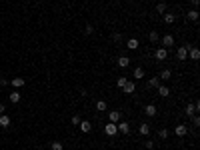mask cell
I'll return each instance as SVG.
<instances>
[{"label":"cell","instance_id":"obj_25","mask_svg":"<svg viewBox=\"0 0 200 150\" xmlns=\"http://www.w3.org/2000/svg\"><path fill=\"white\" fill-rule=\"evenodd\" d=\"M148 40H150V42H158V40H160L158 32H156V30H152V32L148 34Z\"/></svg>","mask_w":200,"mask_h":150},{"label":"cell","instance_id":"obj_10","mask_svg":"<svg viewBox=\"0 0 200 150\" xmlns=\"http://www.w3.org/2000/svg\"><path fill=\"white\" fill-rule=\"evenodd\" d=\"M108 122H120V112L118 110H112V112H108Z\"/></svg>","mask_w":200,"mask_h":150},{"label":"cell","instance_id":"obj_27","mask_svg":"<svg viewBox=\"0 0 200 150\" xmlns=\"http://www.w3.org/2000/svg\"><path fill=\"white\" fill-rule=\"evenodd\" d=\"M188 20L196 22V20H198V10H190V12H188Z\"/></svg>","mask_w":200,"mask_h":150},{"label":"cell","instance_id":"obj_35","mask_svg":"<svg viewBox=\"0 0 200 150\" xmlns=\"http://www.w3.org/2000/svg\"><path fill=\"white\" fill-rule=\"evenodd\" d=\"M146 148H148V150L154 148V142H152V140H146Z\"/></svg>","mask_w":200,"mask_h":150},{"label":"cell","instance_id":"obj_24","mask_svg":"<svg viewBox=\"0 0 200 150\" xmlns=\"http://www.w3.org/2000/svg\"><path fill=\"white\" fill-rule=\"evenodd\" d=\"M148 86H154V88H158V86H160V78H158V76H152V78L148 80Z\"/></svg>","mask_w":200,"mask_h":150},{"label":"cell","instance_id":"obj_14","mask_svg":"<svg viewBox=\"0 0 200 150\" xmlns=\"http://www.w3.org/2000/svg\"><path fill=\"white\" fill-rule=\"evenodd\" d=\"M196 110H198V106H196V104H188V106H186V110H184V112H186V116H188V118H192V116H194V112H196Z\"/></svg>","mask_w":200,"mask_h":150},{"label":"cell","instance_id":"obj_18","mask_svg":"<svg viewBox=\"0 0 200 150\" xmlns=\"http://www.w3.org/2000/svg\"><path fill=\"white\" fill-rule=\"evenodd\" d=\"M174 20H176V14H172V12H164V22H166V24H172Z\"/></svg>","mask_w":200,"mask_h":150},{"label":"cell","instance_id":"obj_1","mask_svg":"<svg viewBox=\"0 0 200 150\" xmlns=\"http://www.w3.org/2000/svg\"><path fill=\"white\" fill-rule=\"evenodd\" d=\"M192 46L186 44V46H180L178 50H176V58L178 60H188V50H190Z\"/></svg>","mask_w":200,"mask_h":150},{"label":"cell","instance_id":"obj_32","mask_svg":"<svg viewBox=\"0 0 200 150\" xmlns=\"http://www.w3.org/2000/svg\"><path fill=\"white\" fill-rule=\"evenodd\" d=\"M92 32H94V28H92V26H90V24H88V26H86V28H84V34H92Z\"/></svg>","mask_w":200,"mask_h":150},{"label":"cell","instance_id":"obj_13","mask_svg":"<svg viewBox=\"0 0 200 150\" xmlns=\"http://www.w3.org/2000/svg\"><path fill=\"white\" fill-rule=\"evenodd\" d=\"M118 66L120 68H128V66H130V58H128V56H120L118 58Z\"/></svg>","mask_w":200,"mask_h":150},{"label":"cell","instance_id":"obj_23","mask_svg":"<svg viewBox=\"0 0 200 150\" xmlns=\"http://www.w3.org/2000/svg\"><path fill=\"white\" fill-rule=\"evenodd\" d=\"M140 134H142V136H148V134H150V126H148V124H140Z\"/></svg>","mask_w":200,"mask_h":150},{"label":"cell","instance_id":"obj_16","mask_svg":"<svg viewBox=\"0 0 200 150\" xmlns=\"http://www.w3.org/2000/svg\"><path fill=\"white\" fill-rule=\"evenodd\" d=\"M188 56H190V60H198L200 58V50L198 48H190V50H188Z\"/></svg>","mask_w":200,"mask_h":150},{"label":"cell","instance_id":"obj_30","mask_svg":"<svg viewBox=\"0 0 200 150\" xmlns=\"http://www.w3.org/2000/svg\"><path fill=\"white\" fill-rule=\"evenodd\" d=\"M168 134H170V132H168V130H166V128H162V130H160V132H158V136H160V138H162V140H166V138H168Z\"/></svg>","mask_w":200,"mask_h":150},{"label":"cell","instance_id":"obj_9","mask_svg":"<svg viewBox=\"0 0 200 150\" xmlns=\"http://www.w3.org/2000/svg\"><path fill=\"white\" fill-rule=\"evenodd\" d=\"M154 56L158 60H166V56H168V50L166 48H156V52H154Z\"/></svg>","mask_w":200,"mask_h":150},{"label":"cell","instance_id":"obj_22","mask_svg":"<svg viewBox=\"0 0 200 150\" xmlns=\"http://www.w3.org/2000/svg\"><path fill=\"white\" fill-rule=\"evenodd\" d=\"M10 102H12V104H18L20 102V92H10Z\"/></svg>","mask_w":200,"mask_h":150},{"label":"cell","instance_id":"obj_37","mask_svg":"<svg viewBox=\"0 0 200 150\" xmlns=\"http://www.w3.org/2000/svg\"><path fill=\"white\" fill-rule=\"evenodd\" d=\"M126 2H134V0H126Z\"/></svg>","mask_w":200,"mask_h":150},{"label":"cell","instance_id":"obj_20","mask_svg":"<svg viewBox=\"0 0 200 150\" xmlns=\"http://www.w3.org/2000/svg\"><path fill=\"white\" fill-rule=\"evenodd\" d=\"M132 76L136 80H142V78H144V70H142V68H134V74H132Z\"/></svg>","mask_w":200,"mask_h":150},{"label":"cell","instance_id":"obj_33","mask_svg":"<svg viewBox=\"0 0 200 150\" xmlns=\"http://www.w3.org/2000/svg\"><path fill=\"white\" fill-rule=\"evenodd\" d=\"M120 38H122V36H120L118 32H114V34H112V40H116V42H120Z\"/></svg>","mask_w":200,"mask_h":150},{"label":"cell","instance_id":"obj_11","mask_svg":"<svg viewBox=\"0 0 200 150\" xmlns=\"http://www.w3.org/2000/svg\"><path fill=\"white\" fill-rule=\"evenodd\" d=\"M138 46H140V42L136 38H130L126 42V48H128V50H138Z\"/></svg>","mask_w":200,"mask_h":150},{"label":"cell","instance_id":"obj_12","mask_svg":"<svg viewBox=\"0 0 200 150\" xmlns=\"http://www.w3.org/2000/svg\"><path fill=\"white\" fill-rule=\"evenodd\" d=\"M122 90L126 92V94H132V92H136V84L134 82H126V84L122 86Z\"/></svg>","mask_w":200,"mask_h":150},{"label":"cell","instance_id":"obj_26","mask_svg":"<svg viewBox=\"0 0 200 150\" xmlns=\"http://www.w3.org/2000/svg\"><path fill=\"white\" fill-rule=\"evenodd\" d=\"M156 12L164 14V12H166V4H164V2H158V4H156Z\"/></svg>","mask_w":200,"mask_h":150},{"label":"cell","instance_id":"obj_6","mask_svg":"<svg viewBox=\"0 0 200 150\" xmlns=\"http://www.w3.org/2000/svg\"><path fill=\"white\" fill-rule=\"evenodd\" d=\"M78 126H80V130L84 132V134H88V132L92 130V122H88V120H80Z\"/></svg>","mask_w":200,"mask_h":150},{"label":"cell","instance_id":"obj_31","mask_svg":"<svg viewBox=\"0 0 200 150\" xmlns=\"http://www.w3.org/2000/svg\"><path fill=\"white\" fill-rule=\"evenodd\" d=\"M80 120H82V118H80L78 114H74V116H72V124H74V126H78V124H80Z\"/></svg>","mask_w":200,"mask_h":150},{"label":"cell","instance_id":"obj_2","mask_svg":"<svg viewBox=\"0 0 200 150\" xmlns=\"http://www.w3.org/2000/svg\"><path fill=\"white\" fill-rule=\"evenodd\" d=\"M104 134H106V136H116V134H118L116 124H114V122H108L106 126H104Z\"/></svg>","mask_w":200,"mask_h":150},{"label":"cell","instance_id":"obj_34","mask_svg":"<svg viewBox=\"0 0 200 150\" xmlns=\"http://www.w3.org/2000/svg\"><path fill=\"white\" fill-rule=\"evenodd\" d=\"M192 124H194V126H198V124H200V118L198 116H192Z\"/></svg>","mask_w":200,"mask_h":150},{"label":"cell","instance_id":"obj_15","mask_svg":"<svg viewBox=\"0 0 200 150\" xmlns=\"http://www.w3.org/2000/svg\"><path fill=\"white\" fill-rule=\"evenodd\" d=\"M0 126H2V128H8V126H10V116L0 114Z\"/></svg>","mask_w":200,"mask_h":150},{"label":"cell","instance_id":"obj_28","mask_svg":"<svg viewBox=\"0 0 200 150\" xmlns=\"http://www.w3.org/2000/svg\"><path fill=\"white\" fill-rule=\"evenodd\" d=\"M62 148H64V146H62V142H60V140H54L52 146H50V150H62Z\"/></svg>","mask_w":200,"mask_h":150},{"label":"cell","instance_id":"obj_19","mask_svg":"<svg viewBox=\"0 0 200 150\" xmlns=\"http://www.w3.org/2000/svg\"><path fill=\"white\" fill-rule=\"evenodd\" d=\"M158 94L162 98H166L168 94H170V88H168V86H158Z\"/></svg>","mask_w":200,"mask_h":150},{"label":"cell","instance_id":"obj_5","mask_svg":"<svg viewBox=\"0 0 200 150\" xmlns=\"http://www.w3.org/2000/svg\"><path fill=\"white\" fill-rule=\"evenodd\" d=\"M156 112H158V108H156L154 104H148V106H144V114H146V116L154 118V116H156Z\"/></svg>","mask_w":200,"mask_h":150},{"label":"cell","instance_id":"obj_21","mask_svg":"<svg viewBox=\"0 0 200 150\" xmlns=\"http://www.w3.org/2000/svg\"><path fill=\"white\" fill-rule=\"evenodd\" d=\"M158 78H162V80H170V78H172V72H170V70L166 68V70H162V72H160V76H158Z\"/></svg>","mask_w":200,"mask_h":150},{"label":"cell","instance_id":"obj_17","mask_svg":"<svg viewBox=\"0 0 200 150\" xmlns=\"http://www.w3.org/2000/svg\"><path fill=\"white\" fill-rule=\"evenodd\" d=\"M96 110H98V112H104V110H108V104H106V100H98V102H96Z\"/></svg>","mask_w":200,"mask_h":150},{"label":"cell","instance_id":"obj_36","mask_svg":"<svg viewBox=\"0 0 200 150\" xmlns=\"http://www.w3.org/2000/svg\"><path fill=\"white\" fill-rule=\"evenodd\" d=\"M4 110H6V106H4V104H0V114H4Z\"/></svg>","mask_w":200,"mask_h":150},{"label":"cell","instance_id":"obj_7","mask_svg":"<svg viewBox=\"0 0 200 150\" xmlns=\"http://www.w3.org/2000/svg\"><path fill=\"white\" fill-rule=\"evenodd\" d=\"M174 44V36L172 34H166L164 38H162V48H170Z\"/></svg>","mask_w":200,"mask_h":150},{"label":"cell","instance_id":"obj_3","mask_svg":"<svg viewBox=\"0 0 200 150\" xmlns=\"http://www.w3.org/2000/svg\"><path fill=\"white\" fill-rule=\"evenodd\" d=\"M174 132H176V136H186L188 134V126L186 124H178V126H176V128H174Z\"/></svg>","mask_w":200,"mask_h":150},{"label":"cell","instance_id":"obj_29","mask_svg":"<svg viewBox=\"0 0 200 150\" xmlns=\"http://www.w3.org/2000/svg\"><path fill=\"white\" fill-rule=\"evenodd\" d=\"M126 82H128V80H126V76H120V78L116 80V86H118V88H122V86L126 84Z\"/></svg>","mask_w":200,"mask_h":150},{"label":"cell","instance_id":"obj_8","mask_svg":"<svg viewBox=\"0 0 200 150\" xmlns=\"http://www.w3.org/2000/svg\"><path fill=\"white\" fill-rule=\"evenodd\" d=\"M116 128H118V132H122V134H128V132H130V124L128 122H116Z\"/></svg>","mask_w":200,"mask_h":150},{"label":"cell","instance_id":"obj_4","mask_svg":"<svg viewBox=\"0 0 200 150\" xmlns=\"http://www.w3.org/2000/svg\"><path fill=\"white\" fill-rule=\"evenodd\" d=\"M10 84H12V88H22V86L26 84V80L22 78V76H16V78L10 80Z\"/></svg>","mask_w":200,"mask_h":150}]
</instances>
